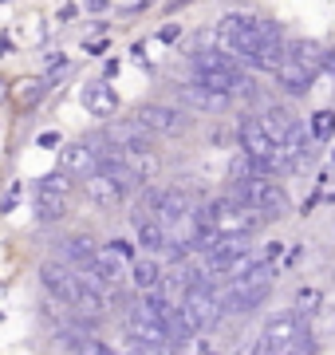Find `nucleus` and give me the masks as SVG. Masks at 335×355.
<instances>
[{"label":"nucleus","instance_id":"nucleus-1","mask_svg":"<svg viewBox=\"0 0 335 355\" xmlns=\"http://www.w3.org/2000/svg\"><path fill=\"white\" fill-rule=\"evenodd\" d=\"M217 48H225L229 55H237L241 64L257 67V71H276L288 55V40L272 20L229 12L217 24Z\"/></svg>","mask_w":335,"mask_h":355},{"label":"nucleus","instance_id":"nucleus-2","mask_svg":"<svg viewBox=\"0 0 335 355\" xmlns=\"http://www.w3.org/2000/svg\"><path fill=\"white\" fill-rule=\"evenodd\" d=\"M272 280H276V265H272L269 257L253 265L245 277H233L225 280V288L221 292V308H225V316H248V312H257L264 300H269L272 292Z\"/></svg>","mask_w":335,"mask_h":355},{"label":"nucleus","instance_id":"nucleus-3","mask_svg":"<svg viewBox=\"0 0 335 355\" xmlns=\"http://www.w3.org/2000/svg\"><path fill=\"white\" fill-rule=\"evenodd\" d=\"M229 193H237L241 202L253 205L264 225H269V221H280V217H288V209H292V202H288L284 186H280V182H272V174H253L248 182H233Z\"/></svg>","mask_w":335,"mask_h":355},{"label":"nucleus","instance_id":"nucleus-4","mask_svg":"<svg viewBox=\"0 0 335 355\" xmlns=\"http://www.w3.org/2000/svg\"><path fill=\"white\" fill-rule=\"evenodd\" d=\"M260 352H311L316 347V340H311L308 324H304V316L300 312H284V316H272L269 324H264V331H260Z\"/></svg>","mask_w":335,"mask_h":355},{"label":"nucleus","instance_id":"nucleus-5","mask_svg":"<svg viewBox=\"0 0 335 355\" xmlns=\"http://www.w3.org/2000/svg\"><path fill=\"white\" fill-rule=\"evenodd\" d=\"M181 308H185V316L194 324V331H213L225 316V308H221V292L213 288V280H201L194 288L181 296Z\"/></svg>","mask_w":335,"mask_h":355},{"label":"nucleus","instance_id":"nucleus-6","mask_svg":"<svg viewBox=\"0 0 335 355\" xmlns=\"http://www.w3.org/2000/svg\"><path fill=\"white\" fill-rule=\"evenodd\" d=\"M103 146H107V139H75V142H67L64 150H60V166H64L67 174L87 178V174H95V170L103 166Z\"/></svg>","mask_w":335,"mask_h":355},{"label":"nucleus","instance_id":"nucleus-7","mask_svg":"<svg viewBox=\"0 0 335 355\" xmlns=\"http://www.w3.org/2000/svg\"><path fill=\"white\" fill-rule=\"evenodd\" d=\"M272 76H276V87H280L284 95L304 99V95L311 91V83H316V76H320V71H316L311 64H304L300 55H292V51H288V55H284V64L276 67Z\"/></svg>","mask_w":335,"mask_h":355},{"label":"nucleus","instance_id":"nucleus-8","mask_svg":"<svg viewBox=\"0 0 335 355\" xmlns=\"http://www.w3.org/2000/svg\"><path fill=\"white\" fill-rule=\"evenodd\" d=\"M39 280H44V288L52 292L55 300H64V304L71 308L75 296H79V284H83V272H79L75 265L67 268V265H60V261H48V265H39Z\"/></svg>","mask_w":335,"mask_h":355},{"label":"nucleus","instance_id":"nucleus-9","mask_svg":"<svg viewBox=\"0 0 335 355\" xmlns=\"http://www.w3.org/2000/svg\"><path fill=\"white\" fill-rule=\"evenodd\" d=\"M134 119H138L150 135H181V130L190 127V119H185L178 107H166V103H146V107H138Z\"/></svg>","mask_w":335,"mask_h":355},{"label":"nucleus","instance_id":"nucleus-10","mask_svg":"<svg viewBox=\"0 0 335 355\" xmlns=\"http://www.w3.org/2000/svg\"><path fill=\"white\" fill-rule=\"evenodd\" d=\"M83 198H87L95 209H115V205L127 202V193L118 190V186L103 174V170H95V174L83 178Z\"/></svg>","mask_w":335,"mask_h":355},{"label":"nucleus","instance_id":"nucleus-11","mask_svg":"<svg viewBox=\"0 0 335 355\" xmlns=\"http://www.w3.org/2000/svg\"><path fill=\"white\" fill-rule=\"evenodd\" d=\"M83 272H87L91 280L107 284V288H115L118 280H123V272H127V257L118 253L115 245H111V249H99V253H95V261H91Z\"/></svg>","mask_w":335,"mask_h":355},{"label":"nucleus","instance_id":"nucleus-12","mask_svg":"<svg viewBox=\"0 0 335 355\" xmlns=\"http://www.w3.org/2000/svg\"><path fill=\"white\" fill-rule=\"evenodd\" d=\"M79 99H83L87 114H99V119H111V114L118 111V95H115V87H111L107 79H95V83H87Z\"/></svg>","mask_w":335,"mask_h":355},{"label":"nucleus","instance_id":"nucleus-13","mask_svg":"<svg viewBox=\"0 0 335 355\" xmlns=\"http://www.w3.org/2000/svg\"><path fill=\"white\" fill-rule=\"evenodd\" d=\"M60 253H64V261L67 265H75L79 272H83V268L91 265V261H95V253H99V245L91 241V237H64V241H60Z\"/></svg>","mask_w":335,"mask_h":355},{"label":"nucleus","instance_id":"nucleus-14","mask_svg":"<svg viewBox=\"0 0 335 355\" xmlns=\"http://www.w3.org/2000/svg\"><path fill=\"white\" fill-rule=\"evenodd\" d=\"M130 280H134V288L138 292H154L158 284L166 280V272H162V265H158L154 257H142V261L130 265Z\"/></svg>","mask_w":335,"mask_h":355},{"label":"nucleus","instance_id":"nucleus-15","mask_svg":"<svg viewBox=\"0 0 335 355\" xmlns=\"http://www.w3.org/2000/svg\"><path fill=\"white\" fill-rule=\"evenodd\" d=\"M36 209H39V221H60L67 214V193L36 190Z\"/></svg>","mask_w":335,"mask_h":355},{"label":"nucleus","instance_id":"nucleus-16","mask_svg":"<svg viewBox=\"0 0 335 355\" xmlns=\"http://www.w3.org/2000/svg\"><path fill=\"white\" fill-rule=\"evenodd\" d=\"M311 139H316V142H320V146H323V142H332V135H335V114L332 111H316V114H311Z\"/></svg>","mask_w":335,"mask_h":355},{"label":"nucleus","instance_id":"nucleus-17","mask_svg":"<svg viewBox=\"0 0 335 355\" xmlns=\"http://www.w3.org/2000/svg\"><path fill=\"white\" fill-rule=\"evenodd\" d=\"M71 178H75V174H67V170H60V174H44V178H39V186H36V190L71 193Z\"/></svg>","mask_w":335,"mask_h":355},{"label":"nucleus","instance_id":"nucleus-18","mask_svg":"<svg viewBox=\"0 0 335 355\" xmlns=\"http://www.w3.org/2000/svg\"><path fill=\"white\" fill-rule=\"evenodd\" d=\"M39 146H44V150H52V146H60V135H55V130H52V135H39Z\"/></svg>","mask_w":335,"mask_h":355},{"label":"nucleus","instance_id":"nucleus-19","mask_svg":"<svg viewBox=\"0 0 335 355\" xmlns=\"http://www.w3.org/2000/svg\"><path fill=\"white\" fill-rule=\"evenodd\" d=\"M8 48H12V44H8V40H0V55H8Z\"/></svg>","mask_w":335,"mask_h":355},{"label":"nucleus","instance_id":"nucleus-20","mask_svg":"<svg viewBox=\"0 0 335 355\" xmlns=\"http://www.w3.org/2000/svg\"><path fill=\"white\" fill-rule=\"evenodd\" d=\"M87 4H91V8H103L107 0H87Z\"/></svg>","mask_w":335,"mask_h":355},{"label":"nucleus","instance_id":"nucleus-21","mask_svg":"<svg viewBox=\"0 0 335 355\" xmlns=\"http://www.w3.org/2000/svg\"><path fill=\"white\" fill-rule=\"evenodd\" d=\"M0 95H4V87H0Z\"/></svg>","mask_w":335,"mask_h":355}]
</instances>
